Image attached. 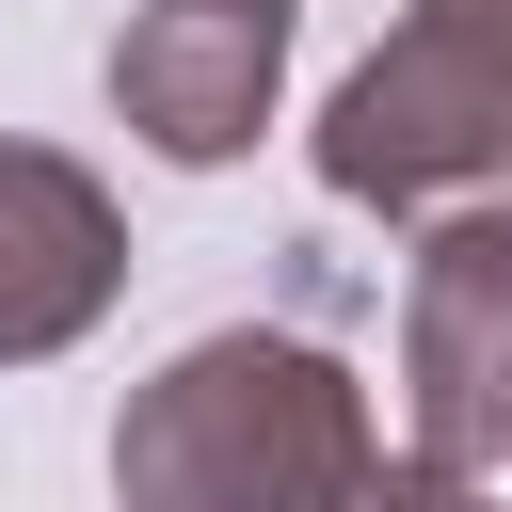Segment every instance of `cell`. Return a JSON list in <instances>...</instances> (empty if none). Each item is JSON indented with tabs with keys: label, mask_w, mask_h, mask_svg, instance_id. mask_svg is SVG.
Segmentation results:
<instances>
[{
	"label": "cell",
	"mask_w": 512,
	"mask_h": 512,
	"mask_svg": "<svg viewBox=\"0 0 512 512\" xmlns=\"http://www.w3.org/2000/svg\"><path fill=\"white\" fill-rule=\"evenodd\" d=\"M112 480L144 512H240V496H368L384 432L352 400V368L288 320H224L192 336L160 384H128L112 416Z\"/></svg>",
	"instance_id": "6da1fadb"
},
{
	"label": "cell",
	"mask_w": 512,
	"mask_h": 512,
	"mask_svg": "<svg viewBox=\"0 0 512 512\" xmlns=\"http://www.w3.org/2000/svg\"><path fill=\"white\" fill-rule=\"evenodd\" d=\"M320 192L384 224L512 192V0H400V32L320 96Z\"/></svg>",
	"instance_id": "7a4b0ae2"
},
{
	"label": "cell",
	"mask_w": 512,
	"mask_h": 512,
	"mask_svg": "<svg viewBox=\"0 0 512 512\" xmlns=\"http://www.w3.org/2000/svg\"><path fill=\"white\" fill-rule=\"evenodd\" d=\"M400 464L416 496L512 480V192L416 208L400 224Z\"/></svg>",
	"instance_id": "3957f363"
},
{
	"label": "cell",
	"mask_w": 512,
	"mask_h": 512,
	"mask_svg": "<svg viewBox=\"0 0 512 512\" xmlns=\"http://www.w3.org/2000/svg\"><path fill=\"white\" fill-rule=\"evenodd\" d=\"M288 32H304V0H128V32H112L128 144H160L176 176L240 160L288 96Z\"/></svg>",
	"instance_id": "277c9868"
},
{
	"label": "cell",
	"mask_w": 512,
	"mask_h": 512,
	"mask_svg": "<svg viewBox=\"0 0 512 512\" xmlns=\"http://www.w3.org/2000/svg\"><path fill=\"white\" fill-rule=\"evenodd\" d=\"M128 288V208L64 144H0V368H48L112 320Z\"/></svg>",
	"instance_id": "5b68a950"
}]
</instances>
